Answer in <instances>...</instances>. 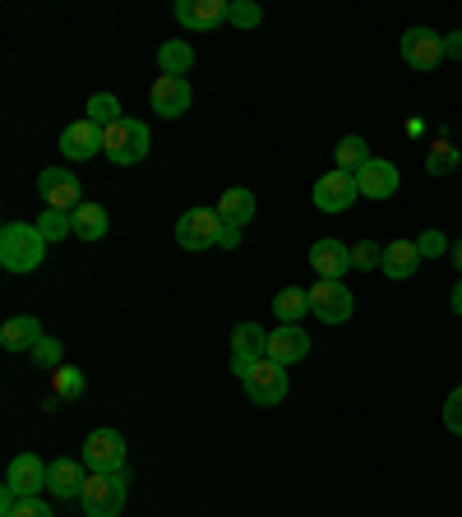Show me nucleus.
Wrapping results in <instances>:
<instances>
[{"mask_svg":"<svg viewBox=\"0 0 462 517\" xmlns=\"http://www.w3.org/2000/svg\"><path fill=\"white\" fill-rule=\"evenodd\" d=\"M384 264V245H375V241H361V245H352V268H379Z\"/></svg>","mask_w":462,"mask_h":517,"instance_id":"34","label":"nucleus"},{"mask_svg":"<svg viewBox=\"0 0 462 517\" xmlns=\"http://www.w3.org/2000/svg\"><path fill=\"white\" fill-rule=\"evenodd\" d=\"M227 24H236V28H259V24H264V10H259L255 0H231V5H227Z\"/></svg>","mask_w":462,"mask_h":517,"instance_id":"32","label":"nucleus"},{"mask_svg":"<svg viewBox=\"0 0 462 517\" xmlns=\"http://www.w3.org/2000/svg\"><path fill=\"white\" fill-rule=\"evenodd\" d=\"M84 462H74V457H61V462H51L47 471V490L61 499V504H70V499H79L84 494Z\"/></svg>","mask_w":462,"mask_h":517,"instance_id":"18","label":"nucleus"},{"mask_svg":"<svg viewBox=\"0 0 462 517\" xmlns=\"http://www.w3.org/2000/svg\"><path fill=\"white\" fill-rule=\"evenodd\" d=\"M61 153L70 157V162H88V157L102 153V125H93L84 116V121H70L61 130Z\"/></svg>","mask_w":462,"mask_h":517,"instance_id":"16","label":"nucleus"},{"mask_svg":"<svg viewBox=\"0 0 462 517\" xmlns=\"http://www.w3.org/2000/svg\"><path fill=\"white\" fill-rule=\"evenodd\" d=\"M107 227H111V222H107V208H102V204H88V199H84V204L74 208V236H79V241H102Z\"/></svg>","mask_w":462,"mask_h":517,"instance_id":"23","label":"nucleus"},{"mask_svg":"<svg viewBox=\"0 0 462 517\" xmlns=\"http://www.w3.org/2000/svg\"><path fill=\"white\" fill-rule=\"evenodd\" d=\"M333 157H338V171H347V176H356V171L370 162V144H365L361 134H347V139H338V148H333Z\"/></svg>","mask_w":462,"mask_h":517,"instance_id":"26","label":"nucleus"},{"mask_svg":"<svg viewBox=\"0 0 462 517\" xmlns=\"http://www.w3.org/2000/svg\"><path fill=\"white\" fill-rule=\"evenodd\" d=\"M458 162H462L458 148L439 134L435 144H430V153H426V171H430V176H449V171H458Z\"/></svg>","mask_w":462,"mask_h":517,"instance_id":"28","label":"nucleus"},{"mask_svg":"<svg viewBox=\"0 0 462 517\" xmlns=\"http://www.w3.org/2000/svg\"><path fill=\"white\" fill-rule=\"evenodd\" d=\"M42 319L37 314H14V319H5V328H0V347L5 351H33L37 342H42Z\"/></svg>","mask_w":462,"mask_h":517,"instance_id":"20","label":"nucleus"},{"mask_svg":"<svg viewBox=\"0 0 462 517\" xmlns=\"http://www.w3.org/2000/svg\"><path fill=\"white\" fill-rule=\"evenodd\" d=\"M356 176H347V171H324L315 181V208L319 213H347V208L356 204Z\"/></svg>","mask_w":462,"mask_h":517,"instance_id":"10","label":"nucleus"},{"mask_svg":"<svg viewBox=\"0 0 462 517\" xmlns=\"http://www.w3.org/2000/svg\"><path fill=\"white\" fill-rule=\"evenodd\" d=\"M121 116H125V111H121V102H116V93H93V97H88V121H93V125L107 130V125H116Z\"/></svg>","mask_w":462,"mask_h":517,"instance_id":"30","label":"nucleus"},{"mask_svg":"<svg viewBox=\"0 0 462 517\" xmlns=\"http://www.w3.org/2000/svg\"><path fill=\"white\" fill-rule=\"evenodd\" d=\"M453 264H458V273H462V241H453Z\"/></svg>","mask_w":462,"mask_h":517,"instance_id":"40","label":"nucleus"},{"mask_svg":"<svg viewBox=\"0 0 462 517\" xmlns=\"http://www.w3.org/2000/svg\"><path fill=\"white\" fill-rule=\"evenodd\" d=\"M245 393H250V402L255 407H278V402H287V388H292V379H287V365L278 361H259L255 370L241 379Z\"/></svg>","mask_w":462,"mask_h":517,"instance_id":"6","label":"nucleus"},{"mask_svg":"<svg viewBox=\"0 0 462 517\" xmlns=\"http://www.w3.org/2000/svg\"><path fill=\"white\" fill-rule=\"evenodd\" d=\"M125 494H130V471H102V476L84 481L79 508H84V517H121Z\"/></svg>","mask_w":462,"mask_h":517,"instance_id":"3","label":"nucleus"},{"mask_svg":"<svg viewBox=\"0 0 462 517\" xmlns=\"http://www.w3.org/2000/svg\"><path fill=\"white\" fill-rule=\"evenodd\" d=\"M37 231H42V241H65L74 236V213H61V208H47V213L37 217Z\"/></svg>","mask_w":462,"mask_h":517,"instance_id":"29","label":"nucleus"},{"mask_svg":"<svg viewBox=\"0 0 462 517\" xmlns=\"http://www.w3.org/2000/svg\"><path fill=\"white\" fill-rule=\"evenodd\" d=\"M231 0H176V24L190 28V33H213V28L227 19Z\"/></svg>","mask_w":462,"mask_h":517,"instance_id":"13","label":"nucleus"},{"mask_svg":"<svg viewBox=\"0 0 462 517\" xmlns=\"http://www.w3.org/2000/svg\"><path fill=\"white\" fill-rule=\"evenodd\" d=\"M255 194L250 190H241V185H231V190H222V199H218V217L227 222V227H241L245 231V222H255Z\"/></svg>","mask_w":462,"mask_h":517,"instance_id":"21","label":"nucleus"},{"mask_svg":"<svg viewBox=\"0 0 462 517\" xmlns=\"http://www.w3.org/2000/svg\"><path fill=\"white\" fill-rule=\"evenodd\" d=\"M84 370H74V365H61V370H51V393L61 397V402H79L84 397Z\"/></svg>","mask_w":462,"mask_h":517,"instance_id":"27","label":"nucleus"},{"mask_svg":"<svg viewBox=\"0 0 462 517\" xmlns=\"http://www.w3.org/2000/svg\"><path fill=\"white\" fill-rule=\"evenodd\" d=\"M444 61H462V33H444Z\"/></svg>","mask_w":462,"mask_h":517,"instance_id":"37","label":"nucleus"},{"mask_svg":"<svg viewBox=\"0 0 462 517\" xmlns=\"http://www.w3.org/2000/svg\"><path fill=\"white\" fill-rule=\"evenodd\" d=\"M310 264H315L319 277H333V282H342V273L352 268V250L342 241H333V236H324V241L310 245Z\"/></svg>","mask_w":462,"mask_h":517,"instance_id":"19","label":"nucleus"},{"mask_svg":"<svg viewBox=\"0 0 462 517\" xmlns=\"http://www.w3.org/2000/svg\"><path fill=\"white\" fill-rule=\"evenodd\" d=\"M47 471L51 467L37 453H19L10 462V471H5V485H14L24 499H37V490H47Z\"/></svg>","mask_w":462,"mask_h":517,"instance_id":"17","label":"nucleus"},{"mask_svg":"<svg viewBox=\"0 0 462 517\" xmlns=\"http://www.w3.org/2000/svg\"><path fill=\"white\" fill-rule=\"evenodd\" d=\"M79 462L88 467V476H102V471H125V439H121V430H93L84 439Z\"/></svg>","mask_w":462,"mask_h":517,"instance_id":"7","label":"nucleus"},{"mask_svg":"<svg viewBox=\"0 0 462 517\" xmlns=\"http://www.w3.org/2000/svg\"><path fill=\"white\" fill-rule=\"evenodd\" d=\"M37 194L47 199V208H61V213H74V208L84 204V185H79V176L65 167L42 171V176H37Z\"/></svg>","mask_w":462,"mask_h":517,"instance_id":"9","label":"nucleus"},{"mask_svg":"<svg viewBox=\"0 0 462 517\" xmlns=\"http://www.w3.org/2000/svg\"><path fill=\"white\" fill-rule=\"evenodd\" d=\"M384 277H393V282H407V277L421 268V250H416V241H393L384 245Z\"/></svg>","mask_w":462,"mask_h":517,"instance_id":"22","label":"nucleus"},{"mask_svg":"<svg viewBox=\"0 0 462 517\" xmlns=\"http://www.w3.org/2000/svg\"><path fill=\"white\" fill-rule=\"evenodd\" d=\"M47 259V241L37 222H5L0 227V264L5 273H37Z\"/></svg>","mask_w":462,"mask_h":517,"instance_id":"1","label":"nucleus"},{"mask_svg":"<svg viewBox=\"0 0 462 517\" xmlns=\"http://www.w3.org/2000/svg\"><path fill=\"white\" fill-rule=\"evenodd\" d=\"M402 185L398 167L393 162H384V157H370L361 171H356V190L365 194V199H393Z\"/></svg>","mask_w":462,"mask_h":517,"instance_id":"15","label":"nucleus"},{"mask_svg":"<svg viewBox=\"0 0 462 517\" xmlns=\"http://www.w3.org/2000/svg\"><path fill=\"white\" fill-rule=\"evenodd\" d=\"M28 356H33L37 370H61V365H65V351H61V342H56V337H42V342H37Z\"/></svg>","mask_w":462,"mask_h":517,"instance_id":"31","label":"nucleus"},{"mask_svg":"<svg viewBox=\"0 0 462 517\" xmlns=\"http://www.w3.org/2000/svg\"><path fill=\"white\" fill-rule=\"evenodd\" d=\"M190 102H195L190 84H185V79H171V74H158V79H153V88H148V107L158 111L162 121H176V116H185V111H190Z\"/></svg>","mask_w":462,"mask_h":517,"instance_id":"11","label":"nucleus"},{"mask_svg":"<svg viewBox=\"0 0 462 517\" xmlns=\"http://www.w3.org/2000/svg\"><path fill=\"white\" fill-rule=\"evenodd\" d=\"M416 250H421V259H439V254L453 250V245H449V236H444V231L430 227V231H421V236H416Z\"/></svg>","mask_w":462,"mask_h":517,"instance_id":"33","label":"nucleus"},{"mask_svg":"<svg viewBox=\"0 0 462 517\" xmlns=\"http://www.w3.org/2000/svg\"><path fill=\"white\" fill-rule=\"evenodd\" d=\"M222 227H227V222H222L213 208H185L181 222H176V245H181V250H213Z\"/></svg>","mask_w":462,"mask_h":517,"instance_id":"5","label":"nucleus"},{"mask_svg":"<svg viewBox=\"0 0 462 517\" xmlns=\"http://www.w3.org/2000/svg\"><path fill=\"white\" fill-rule=\"evenodd\" d=\"M356 310V296L342 282H333V277H319L315 287H310V314H315L319 324H347Z\"/></svg>","mask_w":462,"mask_h":517,"instance_id":"4","label":"nucleus"},{"mask_svg":"<svg viewBox=\"0 0 462 517\" xmlns=\"http://www.w3.org/2000/svg\"><path fill=\"white\" fill-rule=\"evenodd\" d=\"M236 245H241V227H222L218 250H236Z\"/></svg>","mask_w":462,"mask_h":517,"instance_id":"38","label":"nucleus"},{"mask_svg":"<svg viewBox=\"0 0 462 517\" xmlns=\"http://www.w3.org/2000/svg\"><path fill=\"white\" fill-rule=\"evenodd\" d=\"M14 517H56V513H51L47 499H24V504L14 508Z\"/></svg>","mask_w":462,"mask_h":517,"instance_id":"36","label":"nucleus"},{"mask_svg":"<svg viewBox=\"0 0 462 517\" xmlns=\"http://www.w3.org/2000/svg\"><path fill=\"white\" fill-rule=\"evenodd\" d=\"M273 314H278V324H301L305 314H310V291L301 287H287L273 296Z\"/></svg>","mask_w":462,"mask_h":517,"instance_id":"25","label":"nucleus"},{"mask_svg":"<svg viewBox=\"0 0 462 517\" xmlns=\"http://www.w3.org/2000/svg\"><path fill=\"white\" fill-rule=\"evenodd\" d=\"M449 305H453V314H462V277H458V287H453V296H449Z\"/></svg>","mask_w":462,"mask_h":517,"instance_id":"39","label":"nucleus"},{"mask_svg":"<svg viewBox=\"0 0 462 517\" xmlns=\"http://www.w3.org/2000/svg\"><path fill=\"white\" fill-rule=\"evenodd\" d=\"M158 65H162V74H171V79H185V74H190V65H195V47H190V42H181V37H171V42H162Z\"/></svg>","mask_w":462,"mask_h":517,"instance_id":"24","label":"nucleus"},{"mask_svg":"<svg viewBox=\"0 0 462 517\" xmlns=\"http://www.w3.org/2000/svg\"><path fill=\"white\" fill-rule=\"evenodd\" d=\"M148 144H153V134H148V125L139 121V116H121L116 125L102 130V153H107V162H116V167H134V162H144Z\"/></svg>","mask_w":462,"mask_h":517,"instance_id":"2","label":"nucleus"},{"mask_svg":"<svg viewBox=\"0 0 462 517\" xmlns=\"http://www.w3.org/2000/svg\"><path fill=\"white\" fill-rule=\"evenodd\" d=\"M444 430L458 434L462 439V384L449 393V402H444Z\"/></svg>","mask_w":462,"mask_h":517,"instance_id":"35","label":"nucleus"},{"mask_svg":"<svg viewBox=\"0 0 462 517\" xmlns=\"http://www.w3.org/2000/svg\"><path fill=\"white\" fill-rule=\"evenodd\" d=\"M310 356V333H305L301 324H278L273 333H268V361H278L292 370L296 361H305Z\"/></svg>","mask_w":462,"mask_h":517,"instance_id":"14","label":"nucleus"},{"mask_svg":"<svg viewBox=\"0 0 462 517\" xmlns=\"http://www.w3.org/2000/svg\"><path fill=\"white\" fill-rule=\"evenodd\" d=\"M402 61L412 65V70H435V65L444 61V37L421 24L407 28V33H402Z\"/></svg>","mask_w":462,"mask_h":517,"instance_id":"12","label":"nucleus"},{"mask_svg":"<svg viewBox=\"0 0 462 517\" xmlns=\"http://www.w3.org/2000/svg\"><path fill=\"white\" fill-rule=\"evenodd\" d=\"M259 361H268V333L259 324H236L231 328V374L245 379Z\"/></svg>","mask_w":462,"mask_h":517,"instance_id":"8","label":"nucleus"}]
</instances>
